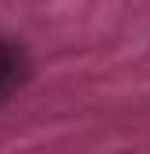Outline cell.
<instances>
[{
	"instance_id": "6da1fadb",
	"label": "cell",
	"mask_w": 150,
	"mask_h": 154,
	"mask_svg": "<svg viewBox=\"0 0 150 154\" xmlns=\"http://www.w3.org/2000/svg\"><path fill=\"white\" fill-rule=\"evenodd\" d=\"M22 75H25V54L0 36V104L22 86Z\"/></svg>"
}]
</instances>
